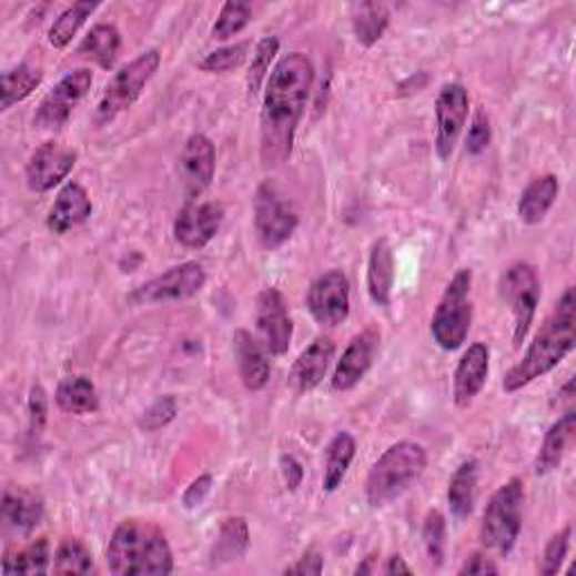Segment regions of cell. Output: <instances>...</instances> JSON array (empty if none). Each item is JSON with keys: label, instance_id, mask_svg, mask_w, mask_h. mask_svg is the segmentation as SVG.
I'll use <instances>...</instances> for the list:
<instances>
[{"label": "cell", "instance_id": "cell-1", "mask_svg": "<svg viewBox=\"0 0 576 576\" xmlns=\"http://www.w3.org/2000/svg\"><path fill=\"white\" fill-rule=\"evenodd\" d=\"M313 77L315 70L311 59L304 52H291L275 63L266 79L260 120V158L266 170H275L291 158Z\"/></svg>", "mask_w": 576, "mask_h": 576}, {"label": "cell", "instance_id": "cell-2", "mask_svg": "<svg viewBox=\"0 0 576 576\" xmlns=\"http://www.w3.org/2000/svg\"><path fill=\"white\" fill-rule=\"evenodd\" d=\"M576 343V300L574 289L567 286L558 297L552 315L543 322L521 363H516L503 378V390L514 394L536 378L558 367Z\"/></svg>", "mask_w": 576, "mask_h": 576}, {"label": "cell", "instance_id": "cell-3", "mask_svg": "<svg viewBox=\"0 0 576 576\" xmlns=\"http://www.w3.org/2000/svg\"><path fill=\"white\" fill-rule=\"evenodd\" d=\"M109 569L118 576L172 574L174 554L164 532L144 521H124L115 527L107 547Z\"/></svg>", "mask_w": 576, "mask_h": 576}, {"label": "cell", "instance_id": "cell-4", "mask_svg": "<svg viewBox=\"0 0 576 576\" xmlns=\"http://www.w3.org/2000/svg\"><path fill=\"white\" fill-rule=\"evenodd\" d=\"M428 466V453L417 442H398L390 446L372 466L365 482V498L370 507L381 509L401 498Z\"/></svg>", "mask_w": 576, "mask_h": 576}, {"label": "cell", "instance_id": "cell-5", "mask_svg": "<svg viewBox=\"0 0 576 576\" xmlns=\"http://www.w3.org/2000/svg\"><path fill=\"white\" fill-rule=\"evenodd\" d=\"M523 505L525 484L521 477H512L496 493H493L479 527V540L486 549L509 556L518 543L523 529Z\"/></svg>", "mask_w": 576, "mask_h": 576}, {"label": "cell", "instance_id": "cell-6", "mask_svg": "<svg viewBox=\"0 0 576 576\" xmlns=\"http://www.w3.org/2000/svg\"><path fill=\"white\" fill-rule=\"evenodd\" d=\"M471 286H473V271L471 269L457 271L435 309L431 334L437 347L444 352H455L466 343L468 329L473 322Z\"/></svg>", "mask_w": 576, "mask_h": 576}, {"label": "cell", "instance_id": "cell-7", "mask_svg": "<svg viewBox=\"0 0 576 576\" xmlns=\"http://www.w3.org/2000/svg\"><path fill=\"white\" fill-rule=\"evenodd\" d=\"M160 68V52L155 48L138 54L133 61H129L124 68L115 72V77L109 81V87L104 89V95L98 104V120L111 122L120 113L129 111L142 91L146 89L149 81Z\"/></svg>", "mask_w": 576, "mask_h": 576}, {"label": "cell", "instance_id": "cell-8", "mask_svg": "<svg viewBox=\"0 0 576 576\" xmlns=\"http://www.w3.org/2000/svg\"><path fill=\"white\" fill-rule=\"evenodd\" d=\"M501 297L514 315V347L518 350L534 324L540 302V280L532 264L516 262L501 277Z\"/></svg>", "mask_w": 576, "mask_h": 576}, {"label": "cell", "instance_id": "cell-9", "mask_svg": "<svg viewBox=\"0 0 576 576\" xmlns=\"http://www.w3.org/2000/svg\"><path fill=\"white\" fill-rule=\"evenodd\" d=\"M208 282L205 269L199 262H185L179 264L170 271H164L162 275L149 280L140 289L131 293L133 304H172V302H183L203 291Z\"/></svg>", "mask_w": 576, "mask_h": 576}, {"label": "cell", "instance_id": "cell-10", "mask_svg": "<svg viewBox=\"0 0 576 576\" xmlns=\"http://www.w3.org/2000/svg\"><path fill=\"white\" fill-rule=\"evenodd\" d=\"M93 87V72L89 68H77L68 72L59 84L41 100L34 115V127L43 131H59L79 107V102L89 95Z\"/></svg>", "mask_w": 576, "mask_h": 576}, {"label": "cell", "instance_id": "cell-11", "mask_svg": "<svg viewBox=\"0 0 576 576\" xmlns=\"http://www.w3.org/2000/svg\"><path fill=\"white\" fill-rule=\"evenodd\" d=\"M297 228L295 210L284 201L275 185L264 183L255 194V232L266 251H277Z\"/></svg>", "mask_w": 576, "mask_h": 576}, {"label": "cell", "instance_id": "cell-12", "mask_svg": "<svg viewBox=\"0 0 576 576\" xmlns=\"http://www.w3.org/2000/svg\"><path fill=\"white\" fill-rule=\"evenodd\" d=\"M306 306L313 320L322 326L343 324L350 317L352 309V291L347 275L338 269L320 275L309 289Z\"/></svg>", "mask_w": 576, "mask_h": 576}, {"label": "cell", "instance_id": "cell-13", "mask_svg": "<svg viewBox=\"0 0 576 576\" xmlns=\"http://www.w3.org/2000/svg\"><path fill=\"white\" fill-rule=\"evenodd\" d=\"M257 332L260 343L271 356H284L293 341V322L289 315L286 297L280 289L269 286L257 295Z\"/></svg>", "mask_w": 576, "mask_h": 576}, {"label": "cell", "instance_id": "cell-14", "mask_svg": "<svg viewBox=\"0 0 576 576\" xmlns=\"http://www.w3.org/2000/svg\"><path fill=\"white\" fill-rule=\"evenodd\" d=\"M468 91L457 84V81H448L442 87L437 100H435V120H437V133H435V149L442 160H448L455 151V144L464 131V124L468 120Z\"/></svg>", "mask_w": 576, "mask_h": 576}, {"label": "cell", "instance_id": "cell-15", "mask_svg": "<svg viewBox=\"0 0 576 576\" xmlns=\"http://www.w3.org/2000/svg\"><path fill=\"white\" fill-rule=\"evenodd\" d=\"M77 162V151L59 142H43L26 164V183L32 192L46 194L68 179Z\"/></svg>", "mask_w": 576, "mask_h": 576}, {"label": "cell", "instance_id": "cell-16", "mask_svg": "<svg viewBox=\"0 0 576 576\" xmlns=\"http://www.w3.org/2000/svg\"><path fill=\"white\" fill-rule=\"evenodd\" d=\"M223 216V208L214 201H190L174 221V239L190 251H201L219 234Z\"/></svg>", "mask_w": 576, "mask_h": 576}, {"label": "cell", "instance_id": "cell-17", "mask_svg": "<svg viewBox=\"0 0 576 576\" xmlns=\"http://www.w3.org/2000/svg\"><path fill=\"white\" fill-rule=\"evenodd\" d=\"M214 172H216V149L212 140L203 133L190 135L181 153V174L190 201L199 199L212 185Z\"/></svg>", "mask_w": 576, "mask_h": 576}, {"label": "cell", "instance_id": "cell-18", "mask_svg": "<svg viewBox=\"0 0 576 576\" xmlns=\"http://www.w3.org/2000/svg\"><path fill=\"white\" fill-rule=\"evenodd\" d=\"M376 345H378V334L374 332V329H365L363 334L352 338V343L343 352V358L336 363V370L332 376L334 392H350L365 378V374L372 367Z\"/></svg>", "mask_w": 576, "mask_h": 576}, {"label": "cell", "instance_id": "cell-19", "mask_svg": "<svg viewBox=\"0 0 576 576\" xmlns=\"http://www.w3.org/2000/svg\"><path fill=\"white\" fill-rule=\"evenodd\" d=\"M232 347L234 358L239 367V378L245 385V390L260 392L269 385L271 378V363L266 347L245 329H236L232 334Z\"/></svg>", "mask_w": 576, "mask_h": 576}, {"label": "cell", "instance_id": "cell-20", "mask_svg": "<svg viewBox=\"0 0 576 576\" xmlns=\"http://www.w3.org/2000/svg\"><path fill=\"white\" fill-rule=\"evenodd\" d=\"M488 361L491 352L484 343H475L464 352L453 376V398L457 407H468L482 392L488 378Z\"/></svg>", "mask_w": 576, "mask_h": 576}, {"label": "cell", "instance_id": "cell-21", "mask_svg": "<svg viewBox=\"0 0 576 576\" xmlns=\"http://www.w3.org/2000/svg\"><path fill=\"white\" fill-rule=\"evenodd\" d=\"M93 214V203L89 192L79 183H65L57 194L48 212V230L52 234H65L81 223H87Z\"/></svg>", "mask_w": 576, "mask_h": 576}, {"label": "cell", "instance_id": "cell-22", "mask_svg": "<svg viewBox=\"0 0 576 576\" xmlns=\"http://www.w3.org/2000/svg\"><path fill=\"white\" fill-rule=\"evenodd\" d=\"M336 358V345L332 338H315L295 361L293 370H291V387L297 392V394H304V392H311L315 390L329 367H332V361Z\"/></svg>", "mask_w": 576, "mask_h": 576}, {"label": "cell", "instance_id": "cell-23", "mask_svg": "<svg viewBox=\"0 0 576 576\" xmlns=\"http://www.w3.org/2000/svg\"><path fill=\"white\" fill-rule=\"evenodd\" d=\"M46 514L43 498L30 488H8L3 496V521L10 529L19 534H30L37 525H41Z\"/></svg>", "mask_w": 576, "mask_h": 576}, {"label": "cell", "instance_id": "cell-24", "mask_svg": "<svg viewBox=\"0 0 576 576\" xmlns=\"http://www.w3.org/2000/svg\"><path fill=\"white\" fill-rule=\"evenodd\" d=\"M392 286H394V257L387 239H376L370 262H367V293L372 302L381 309H387L392 302Z\"/></svg>", "mask_w": 576, "mask_h": 576}, {"label": "cell", "instance_id": "cell-25", "mask_svg": "<svg viewBox=\"0 0 576 576\" xmlns=\"http://www.w3.org/2000/svg\"><path fill=\"white\" fill-rule=\"evenodd\" d=\"M558 192H560V185L554 174H543V176L534 179L521 194L518 219L525 225L543 223L545 216L549 214V210L554 208Z\"/></svg>", "mask_w": 576, "mask_h": 576}, {"label": "cell", "instance_id": "cell-26", "mask_svg": "<svg viewBox=\"0 0 576 576\" xmlns=\"http://www.w3.org/2000/svg\"><path fill=\"white\" fill-rule=\"evenodd\" d=\"M574 431H576V413L574 410H567L558 422H554L549 426V431L543 437V444H540V451H538L536 464H534L536 475H547L560 466L563 455L574 439Z\"/></svg>", "mask_w": 576, "mask_h": 576}, {"label": "cell", "instance_id": "cell-27", "mask_svg": "<svg viewBox=\"0 0 576 576\" xmlns=\"http://www.w3.org/2000/svg\"><path fill=\"white\" fill-rule=\"evenodd\" d=\"M251 547V532L249 523L241 516H230L221 523L214 547H212V565H223V563H234L249 554Z\"/></svg>", "mask_w": 576, "mask_h": 576}, {"label": "cell", "instance_id": "cell-28", "mask_svg": "<svg viewBox=\"0 0 576 576\" xmlns=\"http://www.w3.org/2000/svg\"><path fill=\"white\" fill-rule=\"evenodd\" d=\"M57 405L68 415L98 413L100 396L95 383L89 376H68L57 387Z\"/></svg>", "mask_w": 576, "mask_h": 576}, {"label": "cell", "instance_id": "cell-29", "mask_svg": "<svg viewBox=\"0 0 576 576\" xmlns=\"http://www.w3.org/2000/svg\"><path fill=\"white\" fill-rule=\"evenodd\" d=\"M354 457H356V439L350 433H338L332 442H329L324 455V475H322V488L326 493H334L341 488Z\"/></svg>", "mask_w": 576, "mask_h": 576}, {"label": "cell", "instance_id": "cell-30", "mask_svg": "<svg viewBox=\"0 0 576 576\" xmlns=\"http://www.w3.org/2000/svg\"><path fill=\"white\" fill-rule=\"evenodd\" d=\"M475 496H477V462L466 459L457 466V471L448 482L446 498H448L451 514L457 521L468 518L475 507Z\"/></svg>", "mask_w": 576, "mask_h": 576}, {"label": "cell", "instance_id": "cell-31", "mask_svg": "<svg viewBox=\"0 0 576 576\" xmlns=\"http://www.w3.org/2000/svg\"><path fill=\"white\" fill-rule=\"evenodd\" d=\"M120 48H122V37L118 28L109 23H100L84 37V41H81L79 54L95 61L104 70H111L118 61Z\"/></svg>", "mask_w": 576, "mask_h": 576}, {"label": "cell", "instance_id": "cell-32", "mask_svg": "<svg viewBox=\"0 0 576 576\" xmlns=\"http://www.w3.org/2000/svg\"><path fill=\"white\" fill-rule=\"evenodd\" d=\"M43 72L30 63L3 72V89H0V109L10 111L14 104L28 100L41 87Z\"/></svg>", "mask_w": 576, "mask_h": 576}, {"label": "cell", "instance_id": "cell-33", "mask_svg": "<svg viewBox=\"0 0 576 576\" xmlns=\"http://www.w3.org/2000/svg\"><path fill=\"white\" fill-rule=\"evenodd\" d=\"M390 26V10L383 3H358L352 8V28L361 46L372 48Z\"/></svg>", "mask_w": 576, "mask_h": 576}, {"label": "cell", "instance_id": "cell-34", "mask_svg": "<svg viewBox=\"0 0 576 576\" xmlns=\"http://www.w3.org/2000/svg\"><path fill=\"white\" fill-rule=\"evenodd\" d=\"M50 569V545L46 538H37L30 545L8 552L3 558V574H46Z\"/></svg>", "mask_w": 576, "mask_h": 576}, {"label": "cell", "instance_id": "cell-35", "mask_svg": "<svg viewBox=\"0 0 576 576\" xmlns=\"http://www.w3.org/2000/svg\"><path fill=\"white\" fill-rule=\"evenodd\" d=\"M98 10V3H74L68 10H63L57 21L52 23L50 32H48V41L52 48L63 50L70 46V41L77 37V32L81 30V26L87 23V19Z\"/></svg>", "mask_w": 576, "mask_h": 576}, {"label": "cell", "instance_id": "cell-36", "mask_svg": "<svg viewBox=\"0 0 576 576\" xmlns=\"http://www.w3.org/2000/svg\"><path fill=\"white\" fill-rule=\"evenodd\" d=\"M54 574H89L93 572V554L79 538H63L54 552Z\"/></svg>", "mask_w": 576, "mask_h": 576}, {"label": "cell", "instance_id": "cell-37", "mask_svg": "<svg viewBox=\"0 0 576 576\" xmlns=\"http://www.w3.org/2000/svg\"><path fill=\"white\" fill-rule=\"evenodd\" d=\"M277 52H280V39H275V37H266L255 46V54H253V61L249 68V79H245L249 81V93L253 98L260 93L262 84L269 79V70H271V63L277 57Z\"/></svg>", "mask_w": 576, "mask_h": 576}, {"label": "cell", "instance_id": "cell-38", "mask_svg": "<svg viewBox=\"0 0 576 576\" xmlns=\"http://www.w3.org/2000/svg\"><path fill=\"white\" fill-rule=\"evenodd\" d=\"M251 19H253V12L245 3H225L216 17V23L212 26V39L225 41V39L239 34L241 30L249 28Z\"/></svg>", "mask_w": 576, "mask_h": 576}, {"label": "cell", "instance_id": "cell-39", "mask_svg": "<svg viewBox=\"0 0 576 576\" xmlns=\"http://www.w3.org/2000/svg\"><path fill=\"white\" fill-rule=\"evenodd\" d=\"M422 540L431 565L439 567L444 563V552H446V518L442 512L437 509L428 512L422 529Z\"/></svg>", "mask_w": 576, "mask_h": 576}, {"label": "cell", "instance_id": "cell-40", "mask_svg": "<svg viewBox=\"0 0 576 576\" xmlns=\"http://www.w3.org/2000/svg\"><path fill=\"white\" fill-rule=\"evenodd\" d=\"M249 50H251V43H249V41H241V43H234V46L219 48V50L210 52V54L199 63V68H201L203 72H212V74L234 70V68H239V65L245 61V57H249Z\"/></svg>", "mask_w": 576, "mask_h": 576}, {"label": "cell", "instance_id": "cell-41", "mask_svg": "<svg viewBox=\"0 0 576 576\" xmlns=\"http://www.w3.org/2000/svg\"><path fill=\"white\" fill-rule=\"evenodd\" d=\"M569 540H572V527H563L558 534H554L545 549H543V556H540V565H538V572L543 576H552V574H558L565 558H567V549H569Z\"/></svg>", "mask_w": 576, "mask_h": 576}, {"label": "cell", "instance_id": "cell-42", "mask_svg": "<svg viewBox=\"0 0 576 576\" xmlns=\"http://www.w3.org/2000/svg\"><path fill=\"white\" fill-rule=\"evenodd\" d=\"M179 415V403L172 394L168 396H160L155 398L146 410L144 415L140 420V426L146 431V433H155L160 428H164L168 424H172Z\"/></svg>", "mask_w": 576, "mask_h": 576}, {"label": "cell", "instance_id": "cell-43", "mask_svg": "<svg viewBox=\"0 0 576 576\" xmlns=\"http://www.w3.org/2000/svg\"><path fill=\"white\" fill-rule=\"evenodd\" d=\"M28 413H30V435L39 437L48 422V394L41 385H32V390H30Z\"/></svg>", "mask_w": 576, "mask_h": 576}, {"label": "cell", "instance_id": "cell-44", "mask_svg": "<svg viewBox=\"0 0 576 576\" xmlns=\"http://www.w3.org/2000/svg\"><path fill=\"white\" fill-rule=\"evenodd\" d=\"M488 144H491V122L484 111H477L466 135V153L479 155L482 151L488 149Z\"/></svg>", "mask_w": 576, "mask_h": 576}, {"label": "cell", "instance_id": "cell-45", "mask_svg": "<svg viewBox=\"0 0 576 576\" xmlns=\"http://www.w3.org/2000/svg\"><path fill=\"white\" fill-rule=\"evenodd\" d=\"M210 491H212V475H201V477H196V479L188 486V491L183 493V507H185V509H196V507H201V505L205 503V498L210 496Z\"/></svg>", "mask_w": 576, "mask_h": 576}, {"label": "cell", "instance_id": "cell-46", "mask_svg": "<svg viewBox=\"0 0 576 576\" xmlns=\"http://www.w3.org/2000/svg\"><path fill=\"white\" fill-rule=\"evenodd\" d=\"M501 572V567L493 563L486 554H482V552H475V554H471L464 563H462V567L457 569V574H498Z\"/></svg>", "mask_w": 576, "mask_h": 576}, {"label": "cell", "instance_id": "cell-47", "mask_svg": "<svg viewBox=\"0 0 576 576\" xmlns=\"http://www.w3.org/2000/svg\"><path fill=\"white\" fill-rule=\"evenodd\" d=\"M322 569H324V558L315 549H309L293 567L286 569V574H300V576L313 574V576H317V574H322Z\"/></svg>", "mask_w": 576, "mask_h": 576}, {"label": "cell", "instance_id": "cell-48", "mask_svg": "<svg viewBox=\"0 0 576 576\" xmlns=\"http://www.w3.org/2000/svg\"><path fill=\"white\" fill-rule=\"evenodd\" d=\"M280 464H282V475H284L286 488H289V491H295V488L302 484V477H304L302 464H300L293 455H282Z\"/></svg>", "mask_w": 576, "mask_h": 576}, {"label": "cell", "instance_id": "cell-49", "mask_svg": "<svg viewBox=\"0 0 576 576\" xmlns=\"http://www.w3.org/2000/svg\"><path fill=\"white\" fill-rule=\"evenodd\" d=\"M383 572H385V574H413V567H410L398 554H394V556L387 558Z\"/></svg>", "mask_w": 576, "mask_h": 576}]
</instances>
